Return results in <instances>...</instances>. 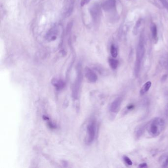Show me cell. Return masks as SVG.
I'll list each match as a JSON object with an SVG mask.
<instances>
[{
    "mask_svg": "<svg viewBox=\"0 0 168 168\" xmlns=\"http://www.w3.org/2000/svg\"><path fill=\"white\" fill-rule=\"evenodd\" d=\"M146 124H142L137 126L134 131V135L136 139H139L145 132L146 129Z\"/></svg>",
    "mask_w": 168,
    "mask_h": 168,
    "instance_id": "cell-10",
    "label": "cell"
},
{
    "mask_svg": "<svg viewBox=\"0 0 168 168\" xmlns=\"http://www.w3.org/2000/svg\"><path fill=\"white\" fill-rule=\"evenodd\" d=\"M159 163L162 167H167L168 166V155L163 154L161 156L159 159Z\"/></svg>",
    "mask_w": 168,
    "mask_h": 168,
    "instance_id": "cell-13",
    "label": "cell"
},
{
    "mask_svg": "<svg viewBox=\"0 0 168 168\" xmlns=\"http://www.w3.org/2000/svg\"><path fill=\"white\" fill-rule=\"evenodd\" d=\"M167 109H168V103H167Z\"/></svg>",
    "mask_w": 168,
    "mask_h": 168,
    "instance_id": "cell-26",
    "label": "cell"
},
{
    "mask_svg": "<svg viewBox=\"0 0 168 168\" xmlns=\"http://www.w3.org/2000/svg\"><path fill=\"white\" fill-rule=\"evenodd\" d=\"M90 13L92 17L93 20L95 22H98L100 20L101 16V9L99 5L97 4H95L93 6L90 10Z\"/></svg>",
    "mask_w": 168,
    "mask_h": 168,
    "instance_id": "cell-7",
    "label": "cell"
},
{
    "mask_svg": "<svg viewBox=\"0 0 168 168\" xmlns=\"http://www.w3.org/2000/svg\"><path fill=\"white\" fill-rule=\"evenodd\" d=\"M122 102V98L117 97L116 98L110 105L109 108L110 112L113 113H117L120 111Z\"/></svg>",
    "mask_w": 168,
    "mask_h": 168,
    "instance_id": "cell-6",
    "label": "cell"
},
{
    "mask_svg": "<svg viewBox=\"0 0 168 168\" xmlns=\"http://www.w3.org/2000/svg\"><path fill=\"white\" fill-rule=\"evenodd\" d=\"M167 77H168V76H167V74H164V76H162V77L161 78L162 81V82L165 81L167 79Z\"/></svg>",
    "mask_w": 168,
    "mask_h": 168,
    "instance_id": "cell-23",
    "label": "cell"
},
{
    "mask_svg": "<svg viewBox=\"0 0 168 168\" xmlns=\"http://www.w3.org/2000/svg\"><path fill=\"white\" fill-rule=\"evenodd\" d=\"M151 31H152V36L153 39L154 41L157 40L158 38V31H157V26L155 24H153L151 26Z\"/></svg>",
    "mask_w": 168,
    "mask_h": 168,
    "instance_id": "cell-14",
    "label": "cell"
},
{
    "mask_svg": "<svg viewBox=\"0 0 168 168\" xmlns=\"http://www.w3.org/2000/svg\"><path fill=\"white\" fill-rule=\"evenodd\" d=\"M145 50L144 39L141 37L139 40V44L137 48L136 59L134 69V73L136 77H138L140 74V71L141 69V63L142 60L144 59V55L145 54Z\"/></svg>",
    "mask_w": 168,
    "mask_h": 168,
    "instance_id": "cell-2",
    "label": "cell"
},
{
    "mask_svg": "<svg viewBox=\"0 0 168 168\" xmlns=\"http://www.w3.org/2000/svg\"><path fill=\"white\" fill-rule=\"evenodd\" d=\"M116 7V0H105L102 4V8L106 12L114 9Z\"/></svg>",
    "mask_w": 168,
    "mask_h": 168,
    "instance_id": "cell-9",
    "label": "cell"
},
{
    "mask_svg": "<svg viewBox=\"0 0 168 168\" xmlns=\"http://www.w3.org/2000/svg\"><path fill=\"white\" fill-rule=\"evenodd\" d=\"M48 122V125L49 127L52 129H55V128H56V126L54 124L52 123V122L50 121V120L47 121Z\"/></svg>",
    "mask_w": 168,
    "mask_h": 168,
    "instance_id": "cell-19",
    "label": "cell"
},
{
    "mask_svg": "<svg viewBox=\"0 0 168 168\" xmlns=\"http://www.w3.org/2000/svg\"><path fill=\"white\" fill-rule=\"evenodd\" d=\"M58 35V29L56 27H52L48 31L46 35L45 39L48 41H54L56 40Z\"/></svg>",
    "mask_w": 168,
    "mask_h": 168,
    "instance_id": "cell-8",
    "label": "cell"
},
{
    "mask_svg": "<svg viewBox=\"0 0 168 168\" xmlns=\"http://www.w3.org/2000/svg\"><path fill=\"white\" fill-rule=\"evenodd\" d=\"M148 167V165H147V164L145 163H141V164H140L139 166V168H145V167Z\"/></svg>",
    "mask_w": 168,
    "mask_h": 168,
    "instance_id": "cell-24",
    "label": "cell"
},
{
    "mask_svg": "<svg viewBox=\"0 0 168 168\" xmlns=\"http://www.w3.org/2000/svg\"><path fill=\"white\" fill-rule=\"evenodd\" d=\"M90 1L91 0H82L81 2V6L83 7V6L85 5L86 4H88Z\"/></svg>",
    "mask_w": 168,
    "mask_h": 168,
    "instance_id": "cell-21",
    "label": "cell"
},
{
    "mask_svg": "<svg viewBox=\"0 0 168 168\" xmlns=\"http://www.w3.org/2000/svg\"><path fill=\"white\" fill-rule=\"evenodd\" d=\"M83 76H82V69L81 65H78L77 68V77L74 80L73 88H72V97L74 100H77L80 94L81 86L82 82Z\"/></svg>",
    "mask_w": 168,
    "mask_h": 168,
    "instance_id": "cell-3",
    "label": "cell"
},
{
    "mask_svg": "<svg viewBox=\"0 0 168 168\" xmlns=\"http://www.w3.org/2000/svg\"><path fill=\"white\" fill-rule=\"evenodd\" d=\"M164 66L166 69H167V71H168V57L166 59L165 62Z\"/></svg>",
    "mask_w": 168,
    "mask_h": 168,
    "instance_id": "cell-22",
    "label": "cell"
},
{
    "mask_svg": "<svg viewBox=\"0 0 168 168\" xmlns=\"http://www.w3.org/2000/svg\"><path fill=\"white\" fill-rule=\"evenodd\" d=\"M96 131V123L94 120H92L89 123L87 127V132H88V144H91L94 141L95 139Z\"/></svg>",
    "mask_w": 168,
    "mask_h": 168,
    "instance_id": "cell-4",
    "label": "cell"
},
{
    "mask_svg": "<svg viewBox=\"0 0 168 168\" xmlns=\"http://www.w3.org/2000/svg\"><path fill=\"white\" fill-rule=\"evenodd\" d=\"M123 159L124 161L125 162V163H126L127 165H132V161H131V159H130V158H129L128 157H127V156H124L123 157Z\"/></svg>",
    "mask_w": 168,
    "mask_h": 168,
    "instance_id": "cell-18",
    "label": "cell"
},
{
    "mask_svg": "<svg viewBox=\"0 0 168 168\" xmlns=\"http://www.w3.org/2000/svg\"><path fill=\"white\" fill-rule=\"evenodd\" d=\"M52 84L57 91L62 90L66 85L65 82L64 81L57 78H53L52 80Z\"/></svg>",
    "mask_w": 168,
    "mask_h": 168,
    "instance_id": "cell-11",
    "label": "cell"
},
{
    "mask_svg": "<svg viewBox=\"0 0 168 168\" xmlns=\"http://www.w3.org/2000/svg\"><path fill=\"white\" fill-rule=\"evenodd\" d=\"M135 105L134 104H129V105H127L126 109H127V110H132L135 109Z\"/></svg>",
    "mask_w": 168,
    "mask_h": 168,
    "instance_id": "cell-20",
    "label": "cell"
},
{
    "mask_svg": "<svg viewBox=\"0 0 168 168\" xmlns=\"http://www.w3.org/2000/svg\"><path fill=\"white\" fill-rule=\"evenodd\" d=\"M109 66L111 67L112 69L116 70L118 65H119V61L116 59L114 58H109Z\"/></svg>",
    "mask_w": 168,
    "mask_h": 168,
    "instance_id": "cell-15",
    "label": "cell"
},
{
    "mask_svg": "<svg viewBox=\"0 0 168 168\" xmlns=\"http://www.w3.org/2000/svg\"><path fill=\"white\" fill-rule=\"evenodd\" d=\"M152 84V82L150 81H148L146 82V83L144 84V85L141 88V89L140 90V95L142 96V95H145V93L148 92V91L149 90V89L151 88Z\"/></svg>",
    "mask_w": 168,
    "mask_h": 168,
    "instance_id": "cell-12",
    "label": "cell"
},
{
    "mask_svg": "<svg viewBox=\"0 0 168 168\" xmlns=\"http://www.w3.org/2000/svg\"><path fill=\"white\" fill-rule=\"evenodd\" d=\"M85 76L86 79L91 83H95L98 80V76L95 72L88 67L85 69Z\"/></svg>",
    "mask_w": 168,
    "mask_h": 168,
    "instance_id": "cell-5",
    "label": "cell"
},
{
    "mask_svg": "<svg viewBox=\"0 0 168 168\" xmlns=\"http://www.w3.org/2000/svg\"><path fill=\"white\" fill-rule=\"evenodd\" d=\"M165 126L164 120L157 117L149 121L146 125V130L148 134L152 137H157L160 135Z\"/></svg>",
    "mask_w": 168,
    "mask_h": 168,
    "instance_id": "cell-1",
    "label": "cell"
},
{
    "mask_svg": "<svg viewBox=\"0 0 168 168\" xmlns=\"http://www.w3.org/2000/svg\"><path fill=\"white\" fill-rule=\"evenodd\" d=\"M141 22H142L141 20H140L138 21L136 23V25H135V27H134L133 31L134 33L135 34V35L137 34L139 28H140V27L141 26Z\"/></svg>",
    "mask_w": 168,
    "mask_h": 168,
    "instance_id": "cell-17",
    "label": "cell"
},
{
    "mask_svg": "<svg viewBox=\"0 0 168 168\" xmlns=\"http://www.w3.org/2000/svg\"><path fill=\"white\" fill-rule=\"evenodd\" d=\"M43 119H44L45 120L48 121L49 120V118L47 116H43Z\"/></svg>",
    "mask_w": 168,
    "mask_h": 168,
    "instance_id": "cell-25",
    "label": "cell"
},
{
    "mask_svg": "<svg viewBox=\"0 0 168 168\" xmlns=\"http://www.w3.org/2000/svg\"><path fill=\"white\" fill-rule=\"evenodd\" d=\"M110 53L112 57L114 58H116L117 56H118L117 48L114 45H112L110 46Z\"/></svg>",
    "mask_w": 168,
    "mask_h": 168,
    "instance_id": "cell-16",
    "label": "cell"
}]
</instances>
